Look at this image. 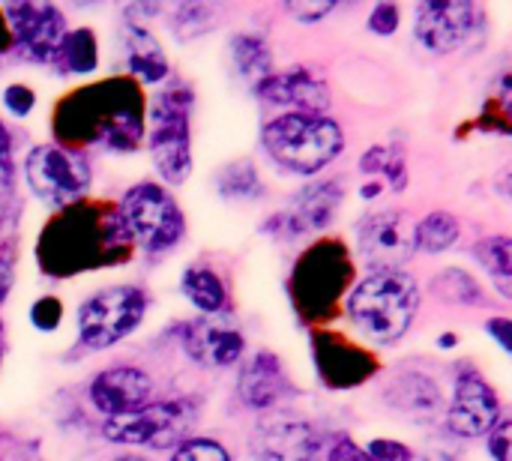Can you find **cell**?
Instances as JSON below:
<instances>
[{"label":"cell","instance_id":"1","mask_svg":"<svg viewBox=\"0 0 512 461\" xmlns=\"http://www.w3.org/2000/svg\"><path fill=\"white\" fill-rule=\"evenodd\" d=\"M54 132L72 147L102 144L120 153L135 150L144 135V102L138 84L132 78H108L69 93L54 111Z\"/></svg>","mask_w":512,"mask_h":461},{"label":"cell","instance_id":"2","mask_svg":"<svg viewBox=\"0 0 512 461\" xmlns=\"http://www.w3.org/2000/svg\"><path fill=\"white\" fill-rule=\"evenodd\" d=\"M129 255L132 240L117 210L102 204H75L60 210L39 237V264L48 276L117 267Z\"/></svg>","mask_w":512,"mask_h":461},{"label":"cell","instance_id":"3","mask_svg":"<svg viewBox=\"0 0 512 461\" xmlns=\"http://www.w3.org/2000/svg\"><path fill=\"white\" fill-rule=\"evenodd\" d=\"M420 309V288L402 270L369 273L348 297L354 327L375 345L399 342Z\"/></svg>","mask_w":512,"mask_h":461},{"label":"cell","instance_id":"4","mask_svg":"<svg viewBox=\"0 0 512 461\" xmlns=\"http://www.w3.org/2000/svg\"><path fill=\"white\" fill-rule=\"evenodd\" d=\"M261 141L276 165L291 174H315L342 153V129L327 114H282L270 120Z\"/></svg>","mask_w":512,"mask_h":461},{"label":"cell","instance_id":"5","mask_svg":"<svg viewBox=\"0 0 512 461\" xmlns=\"http://www.w3.org/2000/svg\"><path fill=\"white\" fill-rule=\"evenodd\" d=\"M351 279H354V264L348 249L339 240H318L300 255L291 273L294 306L306 321H321L333 315Z\"/></svg>","mask_w":512,"mask_h":461},{"label":"cell","instance_id":"6","mask_svg":"<svg viewBox=\"0 0 512 461\" xmlns=\"http://www.w3.org/2000/svg\"><path fill=\"white\" fill-rule=\"evenodd\" d=\"M192 90L180 81H171L153 96L150 105V156L159 177L171 186L186 183L192 171V138H189Z\"/></svg>","mask_w":512,"mask_h":461},{"label":"cell","instance_id":"7","mask_svg":"<svg viewBox=\"0 0 512 461\" xmlns=\"http://www.w3.org/2000/svg\"><path fill=\"white\" fill-rule=\"evenodd\" d=\"M117 216H120L129 240L156 255L180 246V240L186 234V219H183L180 204L174 201V195L168 189H162L156 183L132 186L123 195Z\"/></svg>","mask_w":512,"mask_h":461},{"label":"cell","instance_id":"8","mask_svg":"<svg viewBox=\"0 0 512 461\" xmlns=\"http://www.w3.org/2000/svg\"><path fill=\"white\" fill-rule=\"evenodd\" d=\"M147 312V294L135 285L96 291L78 309V336L90 351H105L138 330Z\"/></svg>","mask_w":512,"mask_h":461},{"label":"cell","instance_id":"9","mask_svg":"<svg viewBox=\"0 0 512 461\" xmlns=\"http://www.w3.org/2000/svg\"><path fill=\"white\" fill-rule=\"evenodd\" d=\"M195 417H198V411L186 399L159 402V405H144L141 411L105 420L102 435L114 444L171 450V447H180L189 441V435L195 429Z\"/></svg>","mask_w":512,"mask_h":461},{"label":"cell","instance_id":"10","mask_svg":"<svg viewBox=\"0 0 512 461\" xmlns=\"http://www.w3.org/2000/svg\"><path fill=\"white\" fill-rule=\"evenodd\" d=\"M24 177L30 192L54 210H66L84 201L90 189L87 162L60 144H39L24 159Z\"/></svg>","mask_w":512,"mask_h":461},{"label":"cell","instance_id":"11","mask_svg":"<svg viewBox=\"0 0 512 461\" xmlns=\"http://www.w3.org/2000/svg\"><path fill=\"white\" fill-rule=\"evenodd\" d=\"M414 219L405 210H381L357 225V252L372 273L402 270L414 255Z\"/></svg>","mask_w":512,"mask_h":461},{"label":"cell","instance_id":"12","mask_svg":"<svg viewBox=\"0 0 512 461\" xmlns=\"http://www.w3.org/2000/svg\"><path fill=\"white\" fill-rule=\"evenodd\" d=\"M0 12L9 27L12 45L24 57L36 63H54V54L66 36V18L57 6L36 0H12Z\"/></svg>","mask_w":512,"mask_h":461},{"label":"cell","instance_id":"13","mask_svg":"<svg viewBox=\"0 0 512 461\" xmlns=\"http://www.w3.org/2000/svg\"><path fill=\"white\" fill-rule=\"evenodd\" d=\"M180 345L189 354V360H195L198 366H207V369L234 366L246 351L243 333L237 330V324L228 315H201V318L183 324Z\"/></svg>","mask_w":512,"mask_h":461},{"label":"cell","instance_id":"14","mask_svg":"<svg viewBox=\"0 0 512 461\" xmlns=\"http://www.w3.org/2000/svg\"><path fill=\"white\" fill-rule=\"evenodd\" d=\"M501 420V399L486 384V378L474 369L462 372L456 381L453 405L447 408L450 432L459 438H483L489 435Z\"/></svg>","mask_w":512,"mask_h":461},{"label":"cell","instance_id":"15","mask_svg":"<svg viewBox=\"0 0 512 461\" xmlns=\"http://www.w3.org/2000/svg\"><path fill=\"white\" fill-rule=\"evenodd\" d=\"M249 453L255 461H321V435L303 420L276 414L258 423Z\"/></svg>","mask_w":512,"mask_h":461},{"label":"cell","instance_id":"16","mask_svg":"<svg viewBox=\"0 0 512 461\" xmlns=\"http://www.w3.org/2000/svg\"><path fill=\"white\" fill-rule=\"evenodd\" d=\"M474 18H477V9L468 0H459V3L426 0V3L417 6L414 33L429 51L447 54V51H456L468 39V33L474 27Z\"/></svg>","mask_w":512,"mask_h":461},{"label":"cell","instance_id":"17","mask_svg":"<svg viewBox=\"0 0 512 461\" xmlns=\"http://www.w3.org/2000/svg\"><path fill=\"white\" fill-rule=\"evenodd\" d=\"M315 366H318V375L333 390H354L375 375L372 354L339 339L336 333L315 336Z\"/></svg>","mask_w":512,"mask_h":461},{"label":"cell","instance_id":"18","mask_svg":"<svg viewBox=\"0 0 512 461\" xmlns=\"http://www.w3.org/2000/svg\"><path fill=\"white\" fill-rule=\"evenodd\" d=\"M255 90L264 102L291 108L288 114H324L330 108V90L312 69L273 72Z\"/></svg>","mask_w":512,"mask_h":461},{"label":"cell","instance_id":"19","mask_svg":"<svg viewBox=\"0 0 512 461\" xmlns=\"http://www.w3.org/2000/svg\"><path fill=\"white\" fill-rule=\"evenodd\" d=\"M90 399H93L96 411H102L108 420L123 417V414H132V411H141L144 405H150L153 381L141 369H129V366L108 369L93 378Z\"/></svg>","mask_w":512,"mask_h":461},{"label":"cell","instance_id":"20","mask_svg":"<svg viewBox=\"0 0 512 461\" xmlns=\"http://www.w3.org/2000/svg\"><path fill=\"white\" fill-rule=\"evenodd\" d=\"M342 204V186L336 180H324L315 186H306L279 216L276 231H282L285 237L294 234H315L324 225L333 222L336 210Z\"/></svg>","mask_w":512,"mask_h":461},{"label":"cell","instance_id":"21","mask_svg":"<svg viewBox=\"0 0 512 461\" xmlns=\"http://www.w3.org/2000/svg\"><path fill=\"white\" fill-rule=\"evenodd\" d=\"M237 390H240V399H243L246 408L273 411L291 396V381H288V375H285L276 354L258 351L252 360H246Z\"/></svg>","mask_w":512,"mask_h":461},{"label":"cell","instance_id":"22","mask_svg":"<svg viewBox=\"0 0 512 461\" xmlns=\"http://www.w3.org/2000/svg\"><path fill=\"white\" fill-rule=\"evenodd\" d=\"M384 399H387V405H390L396 414H402V417H408V420H414V423H432V420L441 417V411H444V396H441V390L435 387L432 378H426V375H420V372H399V375L387 384Z\"/></svg>","mask_w":512,"mask_h":461},{"label":"cell","instance_id":"23","mask_svg":"<svg viewBox=\"0 0 512 461\" xmlns=\"http://www.w3.org/2000/svg\"><path fill=\"white\" fill-rule=\"evenodd\" d=\"M120 51H123V63L132 78H138L144 84H156V81L168 78V60H165L162 45L138 21H126L120 27Z\"/></svg>","mask_w":512,"mask_h":461},{"label":"cell","instance_id":"24","mask_svg":"<svg viewBox=\"0 0 512 461\" xmlns=\"http://www.w3.org/2000/svg\"><path fill=\"white\" fill-rule=\"evenodd\" d=\"M231 63H234V72L249 87H258L267 75H273L270 45L255 33H240V36L231 39Z\"/></svg>","mask_w":512,"mask_h":461},{"label":"cell","instance_id":"25","mask_svg":"<svg viewBox=\"0 0 512 461\" xmlns=\"http://www.w3.org/2000/svg\"><path fill=\"white\" fill-rule=\"evenodd\" d=\"M186 300L201 312V315H225L228 309V294H225V285L222 279L210 270V267H189L183 273V282H180Z\"/></svg>","mask_w":512,"mask_h":461},{"label":"cell","instance_id":"26","mask_svg":"<svg viewBox=\"0 0 512 461\" xmlns=\"http://www.w3.org/2000/svg\"><path fill=\"white\" fill-rule=\"evenodd\" d=\"M96 63H99V51H96L93 30H87V27L66 30V36L54 54V66L63 69V75H87L96 69Z\"/></svg>","mask_w":512,"mask_h":461},{"label":"cell","instance_id":"27","mask_svg":"<svg viewBox=\"0 0 512 461\" xmlns=\"http://www.w3.org/2000/svg\"><path fill=\"white\" fill-rule=\"evenodd\" d=\"M459 240V222L450 213H429L414 225V249L441 255Z\"/></svg>","mask_w":512,"mask_h":461},{"label":"cell","instance_id":"28","mask_svg":"<svg viewBox=\"0 0 512 461\" xmlns=\"http://www.w3.org/2000/svg\"><path fill=\"white\" fill-rule=\"evenodd\" d=\"M219 24V9L210 3H180L174 12V36L180 42H192L201 33H210Z\"/></svg>","mask_w":512,"mask_h":461},{"label":"cell","instance_id":"29","mask_svg":"<svg viewBox=\"0 0 512 461\" xmlns=\"http://www.w3.org/2000/svg\"><path fill=\"white\" fill-rule=\"evenodd\" d=\"M432 291L447 300V303H459V306H477L483 303V288L462 270H444L441 276H435Z\"/></svg>","mask_w":512,"mask_h":461},{"label":"cell","instance_id":"30","mask_svg":"<svg viewBox=\"0 0 512 461\" xmlns=\"http://www.w3.org/2000/svg\"><path fill=\"white\" fill-rule=\"evenodd\" d=\"M477 258L480 264L495 276L498 288L504 297H510V276H512V255H510V237H489L477 246Z\"/></svg>","mask_w":512,"mask_h":461},{"label":"cell","instance_id":"31","mask_svg":"<svg viewBox=\"0 0 512 461\" xmlns=\"http://www.w3.org/2000/svg\"><path fill=\"white\" fill-rule=\"evenodd\" d=\"M219 192H222V198H258L261 180L255 174V165L252 162L228 165L219 174Z\"/></svg>","mask_w":512,"mask_h":461},{"label":"cell","instance_id":"32","mask_svg":"<svg viewBox=\"0 0 512 461\" xmlns=\"http://www.w3.org/2000/svg\"><path fill=\"white\" fill-rule=\"evenodd\" d=\"M363 174H384L393 189H402L405 186V168H402V159L390 150V147H375L363 156L360 162Z\"/></svg>","mask_w":512,"mask_h":461},{"label":"cell","instance_id":"33","mask_svg":"<svg viewBox=\"0 0 512 461\" xmlns=\"http://www.w3.org/2000/svg\"><path fill=\"white\" fill-rule=\"evenodd\" d=\"M171 461H231V453L210 438H189L177 447Z\"/></svg>","mask_w":512,"mask_h":461},{"label":"cell","instance_id":"34","mask_svg":"<svg viewBox=\"0 0 512 461\" xmlns=\"http://www.w3.org/2000/svg\"><path fill=\"white\" fill-rule=\"evenodd\" d=\"M60 300H54V297H42V300H36L33 303V309H30V321H33V327H39V330H54L57 324H60Z\"/></svg>","mask_w":512,"mask_h":461},{"label":"cell","instance_id":"35","mask_svg":"<svg viewBox=\"0 0 512 461\" xmlns=\"http://www.w3.org/2000/svg\"><path fill=\"white\" fill-rule=\"evenodd\" d=\"M366 456L372 461H414V453H411L405 444H399V441H384V438L372 441L369 450H366Z\"/></svg>","mask_w":512,"mask_h":461},{"label":"cell","instance_id":"36","mask_svg":"<svg viewBox=\"0 0 512 461\" xmlns=\"http://www.w3.org/2000/svg\"><path fill=\"white\" fill-rule=\"evenodd\" d=\"M399 27V9L393 3H378L369 15V30L378 36H390Z\"/></svg>","mask_w":512,"mask_h":461},{"label":"cell","instance_id":"37","mask_svg":"<svg viewBox=\"0 0 512 461\" xmlns=\"http://www.w3.org/2000/svg\"><path fill=\"white\" fill-rule=\"evenodd\" d=\"M3 102H6V108H9L15 117H27L30 108H33V102H36V96H33L30 87L12 84V87H6V93H3Z\"/></svg>","mask_w":512,"mask_h":461},{"label":"cell","instance_id":"38","mask_svg":"<svg viewBox=\"0 0 512 461\" xmlns=\"http://www.w3.org/2000/svg\"><path fill=\"white\" fill-rule=\"evenodd\" d=\"M489 456L495 461H510V423L498 420V426L489 432Z\"/></svg>","mask_w":512,"mask_h":461},{"label":"cell","instance_id":"39","mask_svg":"<svg viewBox=\"0 0 512 461\" xmlns=\"http://www.w3.org/2000/svg\"><path fill=\"white\" fill-rule=\"evenodd\" d=\"M330 9H333V3H288V12H291L297 21H303V24L321 21Z\"/></svg>","mask_w":512,"mask_h":461},{"label":"cell","instance_id":"40","mask_svg":"<svg viewBox=\"0 0 512 461\" xmlns=\"http://www.w3.org/2000/svg\"><path fill=\"white\" fill-rule=\"evenodd\" d=\"M327 461H372L366 456V450H360L354 441H348V438H342V441H336L333 444V450L327 453Z\"/></svg>","mask_w":512,"mask_h":461},{"label":"cell","instance_id":"41","mask_svg":"<svg viewBox=\"0 0 512 461\" xmlns=\"http://www.w3.org/2000/svg\"><path fill=\"white\" fill-rule=\"evenodd\" d=\"M486 330H489V336H495V339H498V345H501L504 351H510L512 348V339H510L512 324L507 321V318H492V321L486 324Z\"/></svg>","mask_w":512,"mask_h":461},{"label":"cell","instance_id":"42","mask_svg":"<svg viewBox=\"0 0 512 461\" xmlns=\"http://www.w3.org/2000/svg\"><path fill=\"white\" fill-rule=\"evenodd\" d=\"M9 288H12V267L0 258V306L9 297Z\"/></svg>","mask_w":512,"mask_h":461},{"label":"cell","instance_id":"43","mask_svg":"<svg viewBox=\"0 0 512 461\" xmlns=\"http://www.w3.org/2000/svg\"><path fill=\"white\" fill-rule=\"evenodd\" d=\"M9 45H12V36H9V27H6L3 12H0V54H3V51H9Z\"/></svg>","mask_w":512,"mask_h":461},{"label":"cell","instance_id":"44","mask_svg":"<svg viewBox=\"0 0 512 461\" xmlns=\"http://www.w3.org/2000/svg\"><path fill=\"white\" fill-rule=\"evenodd\" d=\"M423 461H456L453 459V453H447V450H441V453H426Z\"/></svg>","mask_w":512,"mask_h":461},{"label":"cell","instance_id":"45","mask_svg":"<svg viewBox=\"0 0 512 461\" xmlns=\"http://www.w3.org/2000/svg\"><path fill=\"white\" fill-rule=\"evenodd\" d=\"M0 461H3V456H0ZM12 461H39L36 456H30V453H21V456H15Z\"/></svg>","mask_w":512,"mask_h":461},{"label":"cell","instance_id":"46","mask_svg":"<svg viewBox=\"0 0 512 461\" xmlns=\"http://www.w3.org/2000/svg\"><path fill=\"white\" fill-rule=\"evenodd\" d=\"M117 461H144V459H138V456H120Z\"/></svg>","mask_w":512,"mask_h":461},{"label":"cell","instance_id":"47","mask_svg":"<svg viewBox=\"0 0 512 461\" xmlns=\"http://www.w3.org/2000/svg\"><path fill=\"white\" fill-rule=\"evenodd\" d=\"M0 360H3V348H0Z\"/></svg>","mask_w":512,"mask_h":461}]
</instances>
